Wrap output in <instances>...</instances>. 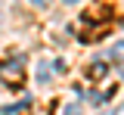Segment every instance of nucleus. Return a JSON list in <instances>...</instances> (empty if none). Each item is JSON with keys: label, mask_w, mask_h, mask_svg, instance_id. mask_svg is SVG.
<instances>
[{"label": "nucleus", "mask_w": 124, "mask_h": 115, "mask_svg": "<svg viewBox=\"0 0 124 115\" xmlns=\"http://www.w3.org/2000/svg\"><path fill=\"white\" fill-rule=\"evenodd\" d=\"M0 81L6 87H22L25 81V59L16 56V59H3L0 62Z\"/></svg>", "instance_id": "f257e3e1"}, {"label": "nucleus", "mask_w": 124, "mask_h": 115, "mask_svg": "<svg viewBox=\"0 0 124 115\" xmlns=\"http://www.w3.org/2000/svg\"><path fill=\"white\" fill-rule=\"evenodd\" d=\"M108 31H112V22L102 19V22H96L93 28H84V31H81V41H84V44H96V41H102Z\"/></svg>", "instance_id": "f03ea898"}, {"label": "nucleus", "mask_w": 124, "mask_h": 115, "mask_svg": "<svg viewBox=\"0 0 124 115\" xmlns=\"http://www.w3.org/2000/svg\"><path fill=\"white\" fill-rule=\"evenodd\" d=\"M106 75H108L106 62H90V68H87V78H90V81H102Z\"/></svg>", "instance_id": "7ed1b4c3"}, {"label": "nucleus", "mask_w": 124, "mask_h": 115, "mask_svg": "<svg viewBox=\"0 0 124 115\" xmlns=\"http://www.w3.org/2000/svg\"><path fill=\"white\" fill-rule=\"evenodd\" d=\"M112 97H115V84H106V87H99L96 93H90V103L99 106V103H106V99H112Z\"/></svg>", "instance_id": "20e7f679"}, {"label": "nucleus", "mask_w": 124, "mask_h": 115, "mask_svg": "<svg viewBox=\"0 0 124 115\" xmlns=\"http://www.w3.org/2000/svg\"><path fill=\"white\" fill-rule=\"evenodd\" d=\"M108 56H112V62H124V41H118L115 47L108 50Z\"/></svg>", "instance_id": "39448f33"}, {"label": "nucleus", "mask_w": 124, "mask_h": 115, "mask_svg": "<svg viewBox=\"0 0 124 115\" xmlns=\"http://www.w3.org/2000/svg\"><path fill=\"white\" fill-rule=\"evenodd\" d=\"M37 81H50V66L46 62H37Z\"/></svg>", "instance_id": "423d86ee"}, {"label": "nucleus", "mask_w": 124, "mask_h": 115, "mask_svg": "<svg viewBox=\"0 0 124 115\" xmlns=\"http://www.w3.org/2000/svg\"><path fill=\"white\" fill-rule=\"evenodd\" d=\"M62 115H84V112H81V106H78V103H68V106L62 109Z\"/></svg>", "instance_id": "0eeeda50"}, {"label": "nucleus", "mask_w": 124, "mask_h": 115, "mask_svg": "<svg viewBox=\"0 0 124 115\" xmlns=\"http://www.w3.org/2000/svg\"><path fill=\"white\" fill-rule=\"evenodd\" d=\"M53 72H59V75H62V72H65V59H56V62H53Z\"/></svg>", "instance_id": "6e6552de"}, {"label": "nucleus", "mask_w": 124, "mask_h": 115, "mask_svg": "<svg viewBox=\"0 0 124 115\" xmlns=\"http://www.w3.org/2000/svg\"><path fill=\"white\" fill-rule=\"evenodd\" d=\"M31 3H34V6H46L50 0H31Z\"/></svg>", "instance_id": "1a4fd4ad"}, {"label": "nucleus", "mask_w": 124, "mask_h": 115, "mask_svg": "<svg viewBox=\"0 0 124 115\" xmlns=\"http://www.w3.org/2000/svg\"><path fill=\"white\" fill-rule=\"evenodd\" d=\"M115 115H124V106H121V109H115Z\"/></svg>", "instance_id": "9d476101"}, {"label": "nucleus", "mask_w": 124, "mask_h": 115, "mask_svg": "<svg viewBox=\"0 0 124 115\" xmlns=\"http://www.w3.org/2000/svg\"><path fill=\"white\" fill-rule=\"evenodd\" d=\"M62 3H78V0H62Z\"/></svg>", "instance_id": "9b49d317"}]
</instances>
